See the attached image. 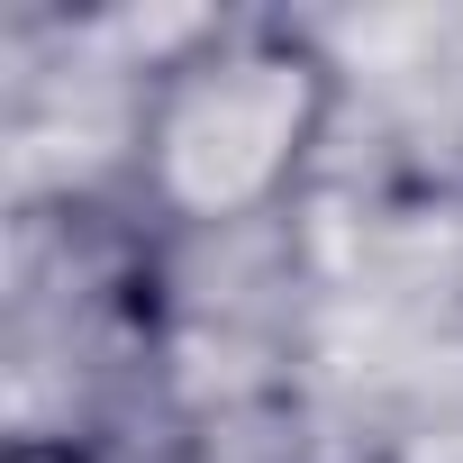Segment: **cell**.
<instances>
[{"instance_id": "cell-1", "label": "cell", "mask_w": 463, "mask_h": 463, "mask_svg": "<svg viewBox=\"0 0 463 463\" xmlns=\"http://www.w3.org/2000/svg\"><path fill=\"white\" fill-rule=\"evenodd\" d=\"M336 128V55L291 19H191L137 91V182L173 227L273 218Z\"/></svg>"}]
</instances>
